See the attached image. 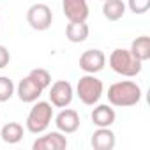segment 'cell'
I'll use <instances>...</instances> for the list:
<instances>
[{"mask_svg":"<svg viewBox=\"0 0 150 150\" xmlns=\"http://www.w3.org/2000/svg\"><path fill=\"white\" fill-rule=\"evenodd\" d=\"M90 145L96 150H113L115 146V132L110 127H97V131H94Z\"/></svg>","mask_w":150,"mask_h":150,"instance_id":"4fadbf2b","label":"cell"},{"mask_svg":"<svg viewBox=\"0 0 150 150\" xmlns=\"http://www.w3.org/2000/svg\"><path fill=\"white\" fill-rule=\"evenodd\" d=\"M125 4L124 0H104L103 4V16L108 21H118L125 14Z\"/></svg>","mask_w":150,"mask_h":150,"instance_id":"9a60e30c","label":"cell"},{"mask_svg":"<svg viewBox=\"0 0 150 150\" xmlns=\"http://www.w3.org/2000/svg\"><path fill=\"white\" fill-rule=\"evenodd\" d=\"M103 2H104V0H103Z\"/></svg>","mask_w":150,"mask_h":150,"instance_id":"603a6c76","label":"cell"},{"mask_svg":"<svg viewBox=\"0 0 150 150\" xmlns=\"http://www.w3.org/2000/svg\"><path fill=\"white\" fill-rule=\"evenodd\" d=\"M25 129L21 124L18 122H7L2 129H0V136H2V141L9 143V145H16L23 139Z\"/></svg>","mask_w":150,"mask_h":150,"instance_id":"2e32d148","label":"cell"},{"mask_svg":"<svg viewBox=\"0 0 150 150\" xmlns=\"http://www.w3.org/2000/svg\"><path fill=\"white\" fill-rule=\"evenodd\" d=\"M42 92H44V90H42L37 83H34L28 76H25V78L18 83V87H16L18 99H20L21 103H27V104L35 103V101L41 97V94H42Z\"/></svg>","mask_w":150,"mask_h":150,"instance_id":"8fae6325","label":"cell"},{"mask_svg":"<svg viewBox=\"0 0 150 150\" xmlns=\"http://www.w3.org/2000/svg\"><path fill=\"white\" fill-rule=\"evenodd\" d=\"M141 101V88L136 81L124 80L117 81L108 88V103L117 108L136 106Z\"/></svg>","mask_w":150,"mask_h":150,"instance_id":"6da1fadb","label":"cell"},{"mask_svg":"<svg viewBox=\"0 0 150 150\" xmlns=\"http://www.w3.org/2000/svg\"><path fill=\"white\" fill-rule=\"evenodd\" d=\"M129 51L141 62L150 60V37L148 35H139L131 42Z\"/></svg>","mask_w":150,"mask_h":150,"instance_id":"e0dca14e","label":"cell"},{"mask_svg":"<svg viewBox=\"0 0 150 150\" xmlns=\"http://www.w3.org/2000/svg\"><path fill=\"white\" fill-rule=\"evenodd\" d=\"M27 23L37 32L48 30L53 23V13H51L50 6H46V4L30 6L28 11H27Z\"/></svg>","mask_w":150,"mask_h":150,"instance_id":"5b68a950","label":"cell"},{"mask_svg":"<svg viewBox=\"0 0 150 150\" xmlns=\"http://www.w3.org/2000/svg\"><path fill=\"white\" fill-rule=\"evenodd\" d=\"M90 118L94 122V125L97 127H111L115 124V118H117V113L111 106L108 104H97L92 113H90Z\"/></svg>","mask_w":150,"mask_h":150,"instance_id":"7c38bea8","label":"cell"},{"mask_svg":"<svg viewBox=\"0 0 150 150\" xmlns=\"http://www.w3.org/2000/svg\"><path fill=\"white\" fill-rule=\"evenodd\" d=\"M9 62H11V53H9V50H7L4 44H0V69L7 67Z\"/></svg>","mask_w":150,"mask_h":150,"instance_id":"44dd1931","label":"cell"},{"mask_svg":"<svg viewBox=\"0 0 150 150\" xmlns=\"http://www.w3.org/2000/svg\"><path fill=\"white\" fill-rule=\"evenodd\" d=\"M53 120V104L46 101H35L27 117V131L32 134H42Z\"/></svg>","mask_w":150,"mask_h":150,"instance_id":"3957f363","label":"cell"},{"mask_svg":"<svg viewBox=\"0 0 150 150\" xmlns=\"http://www.w3.org/2000/svg\"><path fill=\"white\" fill-rule=\"evenodd\" d=\"M62 11L69 21H87L90 14L87 0H62Z\"/></svg>","mask_w":150,"mask_h":150,"instance_id":"ba28073f","label":"cell"},{"mask_svg":"<svg viewBox=\"0 0 150 150\" xmlns=\"http://www.w3.org/2000/svg\"><path fill=\"white\" fill-rule=\"evenodd\" d=\"M108 64L110 67L120 74V76H125V78H134L141 72V67H143V62L138 60L129 50H124V48H117L111 51L110 58H108Z\"/></svg>","mask_w":150,"mask_h":150,"instance_id":"7a4b0ae2","label":"cell"},{"mask_svg":"<svg viewBox=\"0 0 150 150\" xmlns=\"http://www.w3.org/2000/svg\"><path fill=\"white\" fill-rule=\"evenodd\" d=\"M14 83L7 76H0V103H7L14 96Z\"/></svg>","mask_w":150,"mask_h":150,"instance_id":"d6986e66","label":"cell"},{"mask_svg":"<svg viewBox=\"0 0 150 150\" xmlns=\"http://www.w3.org/2000/svg\"><path fill=\"white\" fill-rule=\"evenodd\" d=\"M127 6L132 14H145L150 9V0H129Z\"/></svg>","mask_w":150,"mask_h":150,"instance_id":"ffe728a7","label":"cell"},{"mask_svg":"<svg viewBox=\"0 0 150 150\" xmlns=\"http://www.w3.org/2000/svg\"><path fill=\"white\" fill-rule=\"evenodd\" d=\"M50 103L55 106V108H67L71 103H72V97H74V90H72V85L65 80H58L51 85L50 88Z\"/></svg>","mask_w":150,"mask_h":150,"instance_id":"8992f818","label":"cell"},{"mask_svg":"<svg viewBox=\"0 0 150 150\" xmlns=\"http://www.w3.org/2000/svg\"><path fill=\"white\" fill-rule=\"evenodd\" d=\"M76 94L83 104L96 106L104 94V85L99 78H96V74H85V76L78 80Z\"/></svg>","mask_w":150,"mask_h":150,"instance_id":"277c9868","label":"cell"},{"mask_svg":"<svg viewBox=\"0 0 150 150\" xmlns=\"http://www.w3.org/2000/svg\"><path fill=\"white\" fill-rule=\"evenodd\" d=\"M55 125L60 132L64 134H72L80 129V115L76 110L64 108L57 117H55Z\"/></svg>","mask_w":150,"mask_h":150,"instance_id":"30bf717a","label":"cell"},{"mask_svg":"<svg viewBox=\"0 0 150 150\" xmlns=\"http://www.w3.org/2000/svg\"><path fill=\"white\" fill-rule=\"evenodd\" d=\"M0 21H2V18H0Z\"/></svg>","mask_w":150,"mask_h":150,"instance_id":"7402d4cb","label":"cell"},{"mask_svg":"<svg viewBox=\"0 0 150 150\" xmlns=\"http://www.w3.org/2000/svg\"><path fill=\"white\" fill-rule=\"evenodd\" d=\"M67 146V138L60 131H51L46 132L44 136L37 138L32 143L34 150H64Z\"/></svg>","mask_w":150,"mask_h":150,"instance_id":"9c48e42d","label":"cell"},{"mask_svg":"<svg viewBox=\"0 0 150 150\" xmlns=\"http://www.w3.org/2000/svg\"><path fill=\"white\" fill-rule=\"evenodd\" d=\"M28 78H30L34 83H37L42 90H46V88L51 85V74H50L46 69H42V67L32 69V71L28 72Z\"/></svg>","mask_w":150,"mask_h":150,"instance_id":"ac0fdd59","label":"cell"},{"mask_svg":"<svg viewBox=\"0 0 150 150\" xmlns=\"http://www.w3.org/2000/svg\"><path fill=\"white\" fill-rule=\"evenodd\" d=\"M88 25L85 21H69L65 27V37L71 42H83L88 37Z\"/></svg>","mask_w":150,"mask_h":150,"instance_id":"5bb4252c","label":"cell"},{"mask_svg":"<svg viewBox=\"0 0 150 150\" xmlns=\"http://www.w3.org/2000/svg\"><path fill=\"white\" fill-rule=\"evenodd\" d=\"M106 65V55L101 50H87L80 57V69L85 71L87 74H97L104 69Z\"/></svg>","mask_w":150,"mask_h":150,"instance_id":"52a82bcc","label":"cell"}]
</instances>
